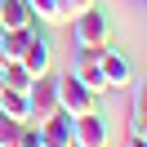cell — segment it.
Returning <instances> with one entry per match:
<instances>
[{
    "label": "cell",
    "instance_id": "obj_3",
    "mask_svg": "<svg viewBox=\"0 0 147 147\" xmlns=\"http://www.w3.org/2000/svg\"><path fill=\"white\" fill-rule=\"evenodd\" d=\"M71 147H107V120H102V111L71 116Z\"/></svg>",
    "mask_w": 147,
    "mask_h": 147
},
{
    "label": "cell",
    "instance_id": "obj_8",
    "mask_svg": "<svg viewBox=\"0 0 147 147\" xmlns=\"http://www.w3.org/2000/svg\"><path fill=\"white\" fill-rule=\"evenodd\" d=\"M40 143L45 147H71V116H67V111L40 116Z\"/></svg>",
    "mask_w": 147,
    "mask_h": 147
},
{
    "label": "cell",
    "instance_id": "obj_6",
    "mask_svg": "<svg viewBox=\"0 0 147 147\" xmlns=\"http://www.w3.org/2000/svg\"><path fill=\"white\" fill-rule=\"evenodd\" d=\"M27 98H31V116H49V111H58V76H54V71L36 76L31 89H27Z\"/></svg>",
    "mask_w": 147,
    "mask_h": 147
},
{
    "label": "cell",
    "instance_id": "obj_14",
    "mask_svg": "<svg viewBox=\"0 0 147 147\" xmlns=\"http://www.w3.org/2000/svg\"><path fill=\"white\" fill-rule=\"evenodd\" d=\"M18 125H22V120H9L5 111H0V147H13V143H18Z\"/></svg>",
    "mask_w": 147,
    "mask_h": 147
},
{
    "label": "cell",
    "instance_id": "obj_17",
    "mask_svg": "<svg viewBox=\"0 0 147 147\" xmlns=\"http://www.w3.org/2000/svg\"><path fill=\"white\" fill-rule=\"evenodd\" d=\"M125 147H147V143H143V134H129V143H125Z\"/></svg>",
    "mask_w": 147,
    "mask_h": 147
},
{
    "label": "cell",
    "instance_id": "obj_16",
    "mask_svg": "<svg viewBox=\"0 0 147 147\" xmlns=\"http://www.w3.org/2000/svg\"><path fill=\"white\" fill-rule=\"evenodd\" d=\"M129 134H143V98H134L129 107Z\"/></svg>",
    "mask_w": 147,
    "mask_h": 147
},
{
    "label": "cell",
    "instance_id": "obj_15",
    "mask_svg": "<svg viewBox=\"0 0 147 147\" xmlns=\"http://www.w3.org/2000/svg\"><path fill=\"white\" fill-rule=\"evenodd\" d=\"M89 5H98V0H58V18H71V13L89 9Z\"/></svg>",
    "mask_w": 147,
    "mask_h": 147
},
{
    "label": "cell",
    "instance_id": "obj_12",
    "mask_svg": "<svg viewBox=\"0 0 147 147\" xmlns=\"http://www.w3.org/2000/svg\"><path fill=\"white\" fill-rule=\"evenodd\" d=\"M27 9H31V18L45 22V27H49V22H63V18H58V0H27Z\"/></svg>",
    "mask_w": 147,
    "mask_h": 147
},
{
    "label": "cell",
    "instance_id": "obj_7",
    "mask_svg": "<svg viewBox=\"0 0 147 147\" xmlns=\"http://www.w3.org/2000/svg\"><path fill=\"white\" fill-rule=\"evenodd\" d=\"M102 49V45H98ZM98 49H76V67H71V76L76 80H85L94 94H102L107 89V80H102V67H98Z\"/></svg>",
    "mask_w": 147,
    "mask_h": 147
},
{
    "label": "cell",
    "instance_id": "obj_10",
    "mask_svg": "<svg viewBox=\"0 0 147 147\" xmlns=\"http://www.w3.org/2000/svg\"><path fill=\"white\" fill-rule=\"evenodd\" d=\"M31 31H36V27L5 31V36H0V63H18V58H22V49H27V40H31Z\"/></svg>",
    "mask_w": 147,
    "mask_h": 147
},
{
    "label": "cell",
    "instance_id": "obj_18",
    "mask_svg": "<svg viewBox=\"0 0 147 147\" xmlns=\"http://www.w3.org/2000/svg\"><path fill=\"white\" fill-rule=\"evenodd\" d=\"M0 5H5V0H0Z\"/></svg>",
    "mask_w": 147,
    "mask_h": 147
},
{
    "label": "cell",
    "instance_id": "obj_2",
    "mask_svg": "<svg viewBox=\"0 0 147 147\" xmlns=\"http://www.w3.org/2000/svg\"><path fill=\"white\" fill-rule=\"evenodd\" d=\"M58 111H67V116L98 111V94H94L85 80H76V76L67 71V76H58Z\"/></svg>",
    "mask_w": 147,
    "mask_h": 147
},
{
    "label": "cell",
    "instance_id": "obj_13",
    "mask_svg": "<svg viewBox=\"0 0 147 147\" xmlns=\"http://www.w3.org/2000/svg\"><path fill=\"white\" fill-rule=\"evenodd\" d=\"M13 147H45L40 143V120H22L18 125V143Z\"/></svg>",
    "mask_w": 147,
    "mask_h": 147
},
{
    "label": "cell",
    "instance_id": "obj_11",
    "mask_svg": "<svg viewBox=\"0 0 147 147\" xmlns=\"http://www.w3.org/2000/svg\"><path fill=\"white\" fill-rule=\"evenodd\" d=\"M0 111L9 120H31V98L22 89H0Z\"/></svg>",
    "mask_w": 147,
    "mask_h": 147
},
{
    "label": "cell",
    "instance_id": "obj_1",
    "mask_svg": "<svg viewBox=\"0 0 147 147\" xmlns=\"http://www.w3.org/2000/svg\"><path fill=\"white\" fill-rule=\"evenodd\" d=\"M71 36H76V49H98L111 40V18L98 5H89V9L71 13Z\"/></svg>",
    "mask_w": 147,
    "mask_h": 147
},
{
    "label": "cell",
    "instance_id": "obj_4",
    "mask_svg": "<svg viewBox=\"0 0 147 147\" xmlns=\"http://www.w3.org/2000/svg\"><path fill=\"white\" fill-rule=\"evenodd\" d=\"M22 67H27V76L36 80V76H45L49 67H54V45H49V36H40V27L31 31V40H27V49H22V58H18Z\"/></svg>",
    "mask_w": 147,
    "mask_h": 147
},
{
    "label": "cell",
    "instance_id": "obj_9",
    "mask_svg": "<svg viewBox=\"0 0 147 147\" xmlns=\"http://www.w3.org/2000/svg\"><path fill=\"white\" fill-rule=\"evenodd\" d=\"M0 27H5V31H18V27H40V22L31 18L27 0H5V5H0Z\"/></svg>",
    "mask_w": 147,
    "mask_h": 147
},
{
    "label": "cell",
    "instance_id": "obj_5",
    "mask_svg": "<svg viewBox=\"0 0 147 147\" xmlns=\"http://www.w3.org/2000/svg\"><path fill=\"white\" fill-rule=\"evenodd\" d=\"M98 67H102V80H107V89H125L129 76H134V67H129V58L120 54V49L102 45L98 49Z\"/></svg>",
    "mask_w": 147,
    "mask_h": 147
}]
</instances>
